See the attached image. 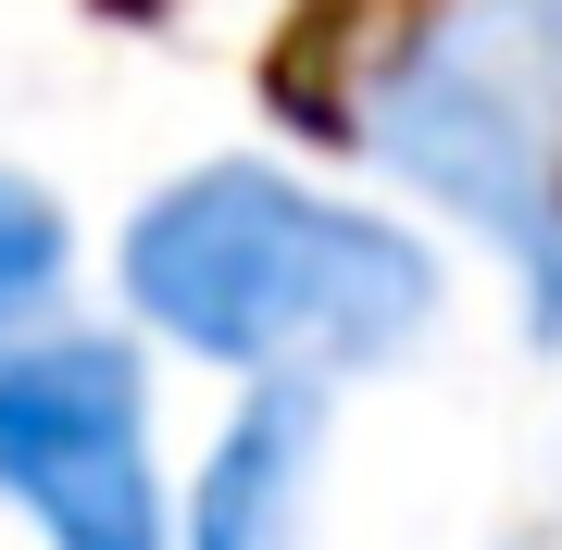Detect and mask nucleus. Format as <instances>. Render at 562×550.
Masks as SVG:
<instances>
[{
    "instance_id": "1",
    "label": "nucleus",
    "mask_w": 562,
    "mask_h": 550,
    "mask_svg": "<svg viewBox=\"0 0 562 550\" xmlns=\"http://www.w3.org/2000/svg\"><path fill=\"white\" fill-rule=\"evenodd\" d=\"M125 301L150 338L201 350L225 375H338L387 363L438 313V263L413 225L338 201L288 164H201L150 188L125 225Z\"/></svg>"
},
{
    "instance_id": "2",
    "label": "nucleus",
    "mask_w": 562,
    "mask_h": 550,
    "mask_svg": "<svg viewBox=\"0 0 562 550\" xmlns=\"http://www.w3.org/2000/svg\"><path fill=\"white\" fill-rule=\"evenodd\" d=\"M362 150L501 238L525 338L562 350V0H438L362 63Z\"/></svg>"
},
{
    "instance_id": "3",
    "label": "nucleus",
    "mask_w": 562,
    "mask_h": 550,
    "mask_svg": "<svg viewBox=\"0 0 562 550\" xmlns=\"http://www.w3.org/2000/svg\"><path fill=\"white\" fill-rule=\"evenodd\" d=\"M0 501L50 550H162L150 388L125 338H0Z\"/></svg>"
},
{
    "instance_id": "4",
    "label": "nucleus",
    "mask_w": 562,
    "mask_h": 550,
    "mask_svg": "<svg viewBox=\"0 0 562 550\" xmlns=\"http://www.w3.org/2000/svg\"><path fill=\"white\" fill-rule=\"evenodd\" d=\"M313 450H325V388L262 375L238 413H225L201 489H188V550H301L313 513Z\"/></svg>"
},
{
    "instance_id": "5",
    "label": "nucleus",
    "mask_w": 562,
    "mask_h": 550,
    "mask_svg": "<svg viewBox=\"0 0 562 550\" xmlns=\"http://www.w3.org/2000/svg\"><path fill=\"white\" fill-rule=\"evenodd\" d=\"M63 213H50V188H25L13 164H0V326H25V313L63 288Z\"/></svg>"
}]
</instances>
